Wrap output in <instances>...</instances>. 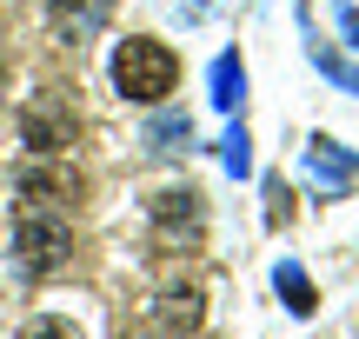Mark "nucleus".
<instances>
[{"mask_svg":"<svg viewBox=\"0 0 359 339\" xmlns=\"http://www.w3.org/2000/svg\"><path fill=\"white\" fill-rule=\"evenodd\" d=\"M27 339H80V326H74V319L40 313V319H27Z\"/></svg>","mask_w":359,"mask_h":339,"instance_id":"15","label":"nucleus"},{"mask_svg":"<svg viewBox=\"0 0 359 339\" xmlns=\"http://www.w3.org/2000/svg\"><path fill=\"white\" fill-rule=\"evenodd\" d=\"M187 140H193L187 113H154V127H147V146H154V153H180Z\"/></svg>","mask_w":359,"mask_h":339,"instance_id":"12","label":"nucleus"},{"mask_svg":"<svg viewBox=\"0 0 359 339\" xmlns=\"http://www.w3.org/2000/svg\"><path fill=\"white\" fill-rule=\"evenodd\" d=\"M20 140L34 146L40 160H53L60 146H74V106H67L60 93H34V100L20 106Z\"/></svg>","mask_w":359,"mask_h":339,"instance_id":"3","label":"nucleus"},{"mask_svg":"<svg viewBox=\"0 0 359 339\" xmlns=\"http://www.w3.org/2000/svg\"><path fill=\"white\" fill-rule=\"evenodd\" d=\"M306 173L320 186H353L359 180V153H346V146L326 140V133H313V140H306Z\"/></svg>","mask_w":359,"mask_h":339,"instance_id":"7","label":"nucleus"},{"mask_svg":"<svg viewBox=\"0 0 359 339\" xmlns=\"http://www.w3.org/2000/svg\"><path fill=\"white\" fill-rule=\"evenodd\" d=\"M219 160H226V173H233V180H246V173H253V140H246V127H240V120H233V133L219 140Z\"/></svg>","mask_w":359,"mask_h":339,"instance_id":"13","label":"nucleus"},{"mask_svg":"<svg viewBox=\"0 0 359 339\" xmlns=\"http://www.w3.org/2000/svg\"><path fill=\"white\" fill-rule=\"evenodd\" d=\"M20 200L27 207H67V200H80V173L53 167V160H34V167L20 173Z\"/></svg>","mask_w":359,"mask_h":339,"instance_id":"6","label":"nucleus"},{"mask_svg":"<svg viewBox=\"0 0 359 339\" xmlns=\"http://www.w3.org/2000/svg\"><path fill=\"white\" fill-rule=\"evenodd\" d=\"M339 34H353V47H359V7H346V0H339Z\"/></svg>","mask_w":359,"mask_h":339,"instance_id":"16","label":"nucleus"},{"mask_svg":"<svg viewBox=\"0 0 359 339\" xmlns=\"http://www.w3.org/2000/svg\"><path fill=\"white\" fill-rule=\"evenodd\" d=\"M240 100H246V67H240V53H219L213 60V106L240 113Z\"/></svg>","mask_w":359,"mask_h":339,"instance_id":"10","label":"nucleus"},{"mask_svg":"<svg viewBox=\"0 0 359 339\" xmlns=\"http://www.w3.org/2000/svg\"><path fill=\"white\" fill-rule=\"evenodd\" d=\"M0 93H7V74H0Z\"/></svg>","mask_w":359,"mask_h":339,"instance_id":"17","label":"nucleus"},{"mask_svg":"<svg viewBox=\"0 0 359 339\" xmlns=\"http://www.w3.org/2000/svg\"><path fill=\"white\" fill-rule=\"evenodd\" d=\"M47 20H53V34L67 47H80V40H93L114 20V0H47Z\"/></svg>","mask_w":359,"mask_h":339,"instance_id":"5","label":"nucleus"},{"mask_svg":"<svg viewBox=\"0 0 359 339\" xmlns=\"http://www.w3.org/2000/svg\"><path fill=\"white\" fill-rule=\"evenodd\" d=\"M160 326H167V333H193V326H200V293H160Z\"/></svg>","mask_w":359,"mask_h":339,"instance_id":"11","label":"nucleus"},{"mask_svg":"<svg viewBox=\"0 0 359 339\" xmlns=\"http://www.w3.org/2000/svg\"><path fill=\"white\" fill-rule=\"evenodd\" d=\"M306 53H313V67H320V74L333 80V87L359 93V60H346V53H333V47H326L320 34H313V27H306Z\"/></svg>","mask_w":359,"mask_h":339,"instance_id":"8","label":"nucleus"},{"mask_svg":"<svg viewBox=\"0 0 359 339\" xmlns=\"http://www.w3.org/2000/svg\"><path fill=\"white\" fill-rule=\"evenodd\" d=\"M273 286H280V300L293 306L299 319H306L313 306H320V293H313V279H306V266H293V260H280V266H273Z\"/></svg>","mask_w":359,"mask_h":339,"instance_id":"9","label":"nucleus"},{"mask_svg":"<svg viewBox=\"0 0 359 339\" xmlns=\"http://www.w3.org/2000/svg\"><path fill=\"white\" fill-rule=\"evenodd\" d=\"M13 260H20L27 279L67 273V260H74V226H67V213L60 207H27L20 226H13Z\"/></svg>","mask_w":359,"mask_h":339,"instance_id":"2","label":"nucleus"},{"mask_svg":"<svg viewBox=\"0 0 359 339\" xmlns=\"http://www.w3.org/2000/svg\"><path fill=\"white\" fill-rule=\"evenodd\" d=\"M147 213H154V233H160V247H200V233H206V213H200V193L193 186H180V193H154L147 200Z\"/></svg>","mask_w":359,"mask_h":339,"instance_id":"4","label":"nucleus"},{"mask_svg":"<svg viewBox=\"0 0 359 339\" xmlns=\"http://www.w3.org/2000/svg\"><path fill=\"white\" fill-rule=\"evenodd\" d=\"M173 80H180V53L167 47V40L133 34V40H120V47H114V87L127 93V100L160 106L173 93Z\"/></svg>","mask_w":359,"mask_h":339,"instance_id":"1","label":"nucleus"},{"mask_svg":"<svg viewBox=\"0 0 359 339\" xmlns=\"http://www.w3.org/2000/svg\"><path fill=\"white\" fill-rule=\"evenodd\" d=\"M293 220V193H286V180H266V226H286Z\"/></svg>","mask_w":359,"mask_h":339,"instance_id":"14","label":"nucleus"}]
</instances>
